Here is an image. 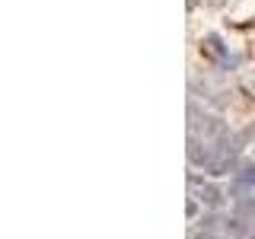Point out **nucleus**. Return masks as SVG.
<instances>
[{
  "label": "nucleus",
  "mask_w": 255,
  "mask_h": 239,
  "mask_svg": "<svg viewBox=\"0 0 255 239\" xmlns=\"http://www.w3.org/2000/svg\"><path fill=\"white\" fill-rule=\"evenodd\" d=\"M191 188H195L198 204L211 207V211H220V207H223V198H227V191H223V188L211 185V182H198L195 175H191Z\"/></svg>",
  "instance_id": "f257e3e1"
},
{
  "label": "nucleus",
  "mask_w": 255,
  "mask_h": 239,
  "mask_svg": "<svg viewBox=\"0 0 255 239\" xmlns=\"http://www.w3.org/2000/svg\"><path fill=\"white\" fill-rule=\"evenodd\" d=\"M211 159H214V147L207 140H201V137H195V134H191V137H188V163L198 166V169H207V166H211Z\"/></svg>",
  "instance_id": "f03ea898"
},
{
  "label": "nucleus",
  "mask_w": 255,
  "mask_h": 239,
  "mask_svg": "<svg viewBox=\"0 0 255 239\" xmlns=\"http://www.w3.org/2000/svg\"><path fill=\"white\" fill-rule=\"evenodd\" d=\"M204 51L211 54V58H217V61H223V58H227V48H223L220 35H207V38H204Z\"/></svg>",
  "instance_id": "7ed1b4c3"
},
{
  "label": "nucleus",
  "mask_w": 255,
  "mask_h": 239,
  "mask_svg": "<svg viewBox=\"0 0 255 239\" xmlns=\"http://www.w3.org/2000/svg\"><path fill=\"white\" fill-rule=\"evenodd\" d=\"M198 214V198H188V217H195Z\"/></svg>",
  "instance_id": "20e7f679"
},
{
  "label": "nucleus",
  "mask_w": 255,
  "mask_h": 239,
  "mask_svg": "<svg viewBox=\"0 0 255 239\" xmlns=\"http://www.w3.org/2000/svg\"><path fill=\"white\" fill-rule=\"evenodd\" d=\"M195 3H198V0H188V6H195Z\"/></svg>",
  "instance_id": "39448f33"
}]
</instances>
